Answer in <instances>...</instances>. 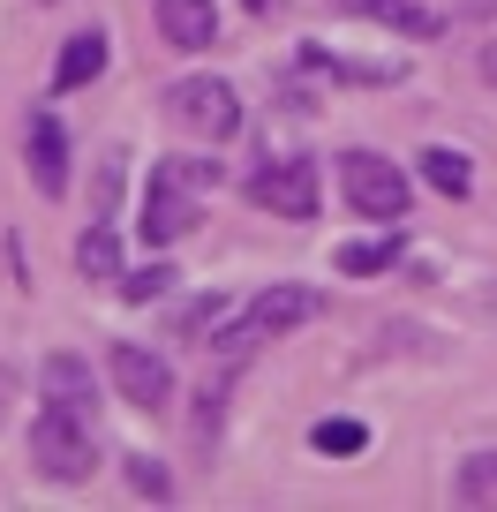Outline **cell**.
Wrapping results in <instances>:
<instances>
[{
  "label": "cell",
  "instance_id": "cell-4",
  "mask_svg": "<svg viewBox=\"0 0 497 512\" xmlns=\"http://www.w3.org/2000/svg\"><path fill=\"white\" fill-rule=\"evenodd\" d=\"M339 189H347V204L362 211V219H377V226L407 219V204H415V181H407L385 151H347V159H339Z\"/></svg>",
  "mask_w": 497,
  "mask_h": 512
},
{
  "label": "cell",
  "instance_id": "cell-10",
  "mask_svg": "<svg viewBox=\"0 0 497 512\" xmlns=\"http://www.w3.org/2000/svg\"><path fill=\"white\" fill-rule=\"evenodd\" d=\"M159 38L181 53H211L219 46V8L211 0H159Z\"/></svg>",
  "mask_w": 497,
  "mask_h": 512
},
{
  "label": "cell",
  "instance_id": "cell-20",
  "mask_svg": "<svg viewBox=\"0 0 497 512\" xmlns=\"http://www.w3.org/2000/svg\"><path fill=\"white\" fill-rule=\"evenodd\" d=\"M226 317H234V302H226V294H204V302L181 309V332H219Z\"/></svg>",
  "mask_w": 497,
  "mask_h": 512
},
{
  "label": "cell",
  "instance_id": "cell-8",
  "mask_svg": "<svg viewBox=\"0 0 497 512\" xmlns=\"http://www.w3.org/2000/svg\"><path fill=\"white\" fill-rule=\"evenodd\" d=\"M23 174H31L38 196H61L68 189V136L53 113H31V128H23Z\"/></svg>",
  "mask_w": 497,
  "mask_h": 512
},
{
  "label": "cell",
  "instance_id": "cell-17",
  "mask_svg": "<svg viewBox=\"0 0 497 512\" xmlns=\"http://www.w3.org/2000/svg\"><path fill=\"white\" fill-rule=\"evenodd\" d=\"M309 445L324 452V460H354V452L369 445V430L354 415H332V422H317V430H309Z\"/></svg>",
  "mask_w": 497,
  "mask_h": 512
},
{
  "label": "cell",
  "instance_id": "cell-16",
  "mask_svg": "<svg viewBox=\"0 0 497 512\" xmlns=\"http://www.w3.org/2000/svg\"><path fill=\"white\" fill-rule=\"evenodd\" d=\"M452 497L460 505H497V452H467L460 475H452Z\"/></svg>",
  "mask_w": 497,
  "mask_h": 512
},
{
  "label": "cell",
  "instance_id": "cell-9",
  "mask_svg": "<svg viewBox=\"0 0 497 512\" xmlns=\"http://www.w3.org/2000/svg\"><path fill=\"white\" fill-rule=\"evenodd\" d=\"M332 8L354 16V23H377V31H392V38H445V16L422 8V0H332Z\"/></svg>",
  "mask_w": 497,
  "mask_h": 512
},
{
  "label": "cell",
  "instance_id": "cell-13",
  "mask_svg": "<svg viewBox=\"0 0 497 512\" xmlns=\"http://www.w3.org/2000/svg\"><path fill=\"white\" fill-rule=\"evenodd\" d=\"M302 61L317 68V76H332V83H400V61H347V53H332V46H302Z\"/></svg>",
  "mask_w": 497,
  "mask_h": 512
},
{
  "label": "cell",
  "instance_id": "cell-7",
  "mask_svg": "<svg viewBox=\"0 0 497 512\" xmlns=\"http://www.w3.org/2000/svg\"><path fill=\"white\" fill-rule=\"evenodd\" d=\"M106 377H113V392H121L129 407H144V415H159V407L174 400V369H166V354L136 347V339H121V347L106 354Z\"/></svg>",
  "mask_w": 497,
  "mask_h": 512
},
{
  "label": "cell",
  "instance_id": "cell-25",
  "mask_svg": "<svg viewBox=\"0 0 497 512\" xmlns=\"http://www.w3.org/2000/svg\"><path fill=\"white\" fill-rule=\"evenodd\" d=\"M241 8H249V16H264V8H272V0H241Z\"/></svg>",
  "mask_w": 497,
  "mask_h": 512
},
{
  "label": "cell",
  "instance_id": "cell-11",
  "mask_svg": "<svg viewBox=\"0 0 497 512\" xmlns=\"http://www.w3.org/2000/svg\"><path fill=\"white\" fill-rule=\"evenodd\" d=\"M38 392H46V407H76V415L98 407V384H91V362H83V354H46V362H38Z\"/></svg>",
  "mask_w": 497,
  "mask_h": 512
},
{
  "label": "cell",
  "instance_id": "cell-1",
  "mask_svg": "<svg viewBox=\"0 0 497 512\" xmlns=\"http://www.w3.org/2000/svg\"><path fill=\"white\" fill-rule=\"evenodd\" d=\"M204 181H219V159H166V166H151L144 219H136L151 249H174V241L196 234V189H204Z\"/></svg>",
  "mask_w": 497,
  "mask_h": 512
},
{
  "label": "cell",
  "instance_id": "cell-22",
  "mask_svg": "<svg viewBox=\"0 0 497 512\" xmlns=\"http://www.w3.org/2000/svg\"><path fill=\"white\" fill-rule=\"evenodd\" d=\"M482 83H497V38L482 46Z\"/></svg>",
  "mask_w": 497,
  "mask_h": 512
},
{
  "label": "cell",
  "instance_id": "cell-3",
  "mask_svg": "<svg viewBox=\"0 0 497 512\" xmlns=\"http://www.w3.org/2000/svg\"><path fill=\"white\" fill-rule=\"evenodd\" d=\"M31 467L46 482H91V467H98L91 415H76V407H38V422H31Z\"/></svg>",
  "mask_w": 497,
  "mask_h": 512
},
{
  "label": "cell",
  "instance_id": "cell-24",
  "mask_svg": "<svg viewBox=\"0 0 497 512\" xmlns=\"http://www.w3.org/2000/svg\"><path fill=\"white\" fill-rule=\"evenodd\" d=\"M482 309H490V317H497V287H482Z\"/></svg>",
  "mask_w": 497,
  "mask_h": 512
},
{
  "label": "cell",
  "instance_id": "cell-14",
  "mask_svg": "<svg viewBox=\"0 0 497 512\" xmlns=\"http://www.w3.org/2000/svg\"><path fill=\"white\" fill-rule=\"evenodd\" d=\"M76 272H83V279H121V241H113L106 219H91V226L76 234Z\"/></svg>",
  "mask_w": 497,
  "mask_h": 512
},
{
  "label": "cell",
  "instance_id": "cell-2",
  "mask_svg": "<svg viewBox=\"0 0 497 512\" xmlns=\"http://www.w3.org/2000/svg\"><path fill=\"white\" fill-rule=\"evenodd\" d=\"M309 317H324V294H317V287H294V279H287V287H264L257 302L241 309L234 324H219V339H204V347H219L226 362H241V354H249V347H264V339L302 332Z\"/></svg>",
  "mask_w": 497,
  "mask_h": 512
},
{
  "label": "cell",
  "instance_id": "cell-6",
  "mask_svg": "<svg viewBox=\"0 0 497 512\" xmlns=\"http://www.w3.org/2000/svg\"><path fill=\"white\" fill-rule=\"evenodd\" d=\"M249 196H257L272 219L302 226V219H317V166L294 159V151H287V159H264L257 174H249Z\"/></svg>",
  "mask_w": 497,
  "mask_h": 512
},
{
  "label": "cell",
  "instance_id": "cell-19",
  "mask_svg": "<svg viewBox=\"0 0 497 512\" xmlns=\"http://www.w3.org/2000/svg\"><path fill=\"white\" fill-rule=\"evenodd\" d=\"M166 287H174V272H166V264H144V272H121V302H159Z\"/></svg>",
  "mask_w": 497,
  "mask_h": 512
},
{
  "label": "cell",
  "instance_id": "cell-15",
  "mask_svg": "<svg viewBox=\"0 0 497 512\" xmlns=\"http://www.w3.org/2000/svg\"><path fill=\"white\" fill-rule=\"evenodd\" d=\"M422 181H430V189H445V196H467V189H475V166H467V151L430 144V151H422Z\"/></svg>",
  "mask_w": 497,
  "mask_h": 512
},
{
  "label": "cell",
  "instance_id": "cell-18",
  "mask_svg": "<svg viewBox=\"0 0 497 512\" xmlns=\"http://www.w3.org/2000/svg\"><path fill=\"white\" fill-rule=\"evenodd\" d=\"M392 256H400V241H347V249H339V272L347 279H369V272H392Z\"/></svg>",
  "mask_w": 497,
  "mask_h": 512
},
{
  "label": "cell",
  "instance_id": "cell-21",
  "mask_svg": "<svg viewBox=\"0 0 497 512\" xmlns=\"http://www.w3.org/2000/svg\"><path fill=\"white\" fill-rule=\"evenodd\" d=\"M129 482H136L144 497H174V482H166V467L151 460V452H129Z\"/></svg>",
  "mask_w": 497,
  "mask_h": 512
},
{
  "label": "cell",
  "instance_id": "cell-23",
  "mask_svg": "<svg viewBox=\"0 0 497 512\" xmlns=\"http://www.w3.org/2000/svg\"><path fill=\"white\" fill-rule=\"evenodd\" d=\"M8 392H16V369H0V415H8Z\"/></svg>",
  "mask_w": 497,
  "mask_h": 512
},
{
  "label": "cell",
  "instance_id": "cell-12",
  "mask_svg": "<svg viewBox=\"0 0 497 512\" xmlns=\"http://www.w3.org/2000/svg\"><path fill=\"white\" fill-rule=\"evenodd\" d=\"M106 61H113L106 31H76L61 46V61H53V91H83V83H98V76H106Z\"/></svg>",
  "mask_w": 497,
  "mask_h": 512
},
{
  "label": "cell",
  "instance_id": "cell-5",
  "mask_svg": "<svg viewBox=\"0 0 497 512\" xmlns=\"http://www.w3.org/2000/svg\"><path fill=\"white\" fill-rule=\"evenodd\" d=\"M166 113H174L189 136H204V144H226L241 128V91L226 76H181L174 91H166Z\"/></svg>",
  "mask_w": 497,
  "mask_h": 512
}]
</instances>
